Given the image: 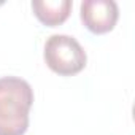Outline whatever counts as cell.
Listing matches in <instances>:
<instances>
[{"instance_id": "1", "label": "cell", "mask_w": 135, "mask_h": 135, "mask_svg": "<svg viewBox=\"0 0 135 135\" xmlns=\"http://www.w3.org/2000/svg\"><path fill=\"white\" fill-rule=\"evenodd\" d=\"M32 103L33 91L26 80L0 78V135H24Z\"/></svg>"}, {"instance_id": "2", "label": "cell", "mask_w": 135, "mask_h": 135, "mask_svg": "<svg viewBox=\"0 0 135 135\" xmlns=\"http://www.w3.org/2000/svg\"><path fill=\"white\" fill-rule=\"evenodd\" d=\"M45 62L60 76H73L80 73L88 62L86 51L80 41L70 35H51L45 43Z\"/></svg>"}, {"instance_id": "3", "label": "cell", "mask_w": 135, "mask_h": 135, "mask_svg": "<svg viewBox=\"0 0 135 135\" xmlns=\"http://www.w3.org/2000/svg\"><path fill=\"white\" fill-rule=\"evenodd\" d=\"M80 16L89 32L102 35L114 29L119 18V8L113 0H84L80 8Z\"/></svg>"}, {"instance_id": "4", "label": "cell", "mask_w": 135, "mask_h": 135, "mask_svg": "<svg viewBox=\"0 0 135 135\" xmlns=\"http://www.w3.org/2000/svg\"><path fill=\"white\" fill-rule=\"evenodd\" d=\"M32 10L41 24L48 27H56L69 19L72 2L70 0H33Z\"/></svg>"}]
</instances>
